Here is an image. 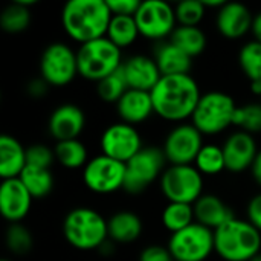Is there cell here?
<instances>
[{
	"label": "cell",
	"mask_w": 261,
	"mask_h": 261,
	"mask_svg": "<svg viewBox=\"0 0 261 261\" xmlns=\"http://www.w3.org/2000/svg\"><path fill=\"white\" fill-rule=\"evenodd\" d=\"M154 61L162 73V76L170 75H188L191 70L193 58L174 46L170 40L161 41L154 50Z\"/></svg>",
	"instance_id": "603a6c76"
},
{
	"label": "cell",
	"mask_w": 261,
	"mask_h": 261,
	"mask_svg": "<svg viewBox=\"0 0 261 261\" xmlns=\"http://www.w3.org/2000/svg\"><path fill=\"white\" fill-rule=\"evenodd\" d=\"M49 87H50V86H49V84L41 78V76H40V78H34V80H31V81L28 83V86H26V90H28L29 96L40 99V98H43V96H46V95H47Z\"/></svg>",
	"instance_id": "60d3db41"
},
{
	"label": "cell",
	"mask_w": 261,
	"mask_h": 261,
	"mask_svg": "<svg viewBox=\"0 0 261 261\" xmlns=\"http://www.w3.org/2000/svg\"><path fill=\"white\" fill-rule=\"evenodd\" d=\"M234 125L252 136L261 133V102L239 106L234 116Z\"/></svg>",
	"instance_id": "836d02e7"
},
{
	"label": "cell",
	"mask_w": 261,
	"mask_h": 261,
	"mask_svg": "<svg viewBox=\"0 0 261 261\" xmlns=\"http://www.w3.org/2000/svg\"><path fill=\"white\" fill-rule=\"evenodd\" d=\"M194 222H196L194 208H193V205H188V203L168 202V205L165 206V210L162 213V223H164L165 229H168L171 234H176V232L188 228Z\"/></svg>",
	"instance_id": "f546056e"
},
{
	"label": "cell",
	"mask_w": 261,
	"mask_h": 261,
	"mask_svg": "<svg viewBox=\"0 0 261 261\" xmlns=\"http://www.w3.org/2000/svg\"><path fill=\"white\" fill-rule=\"evenodd\" d=\"M14 2L20 3V5L24 6V8H31V6H34V5L37 3V0H14Z\"/></svg>",
	"instance_id": "bcb514c9"
},
{
	"label": "cell",
	"mask_w": 261,
	"mask_h": 261,
	"mask_svg": "<svg viewBox=\"0 0 261 261\" xmlns=\"http://www.w3.org/2000/svg\"><path fill=\"white\" fill-rule=\"evenodd\" d=\"M203 145V135L193 124H180L167 135L162 151L170 165H193Z\"/></svg>",
	"instance_id": "4fadbf2b"
},
{
	"label": "cell",
	"mask_w": 261,
	"mask_h": 261,
	"mask_svg": "<svg viewBox=\"0 0 261 261\" xmlns=\"http://www.w3.org/2000/svg\"><path fill=\"white\" fill-rule=\"evenodd\" d=\"M251 90L254 95L261 96V83H251Z\"/></svg>",
	"instance_id": "f6af8a7d"
},
{
	"label": "cell",
	"mask_w": 261,
	"mask_h": 261,
	"mask_svg": "<svg viewBox=\"0 0 261 261\" xmlns=\"http://www.w3.org/2000/svg\"><path fill=\"white\" fill-rule=\"evenodd\" d=\"M193 208L196 222L210 228L211 231H216L229 220L236 219L232 210L220 197L214 194H203L193 205Z\"/></svg>",
	"instance_id": "44dd1931"
},
{
	"label": "cell",
	"mask_w": 261,
	"mask_h": 261,
	"mask_svg": "<svg viewBox=\"0 0 261 261\" xmlns=\"http://www.w3.org/2000/svg\"><path fill=\"white\" fill-rule=\"evenodd\" d=\"M109 239L113 243H133L142 234V220L138 214L130 211H119L113 214L109 220Z\"/></svg>",
	"instance_id": "cb8c5ba5"
},
{
	"label": "cell",
	"mask_w": 261,
	"mask_h": 261,
	"mask_svg": "<svg viewBox=\"0 0 261 261\" xmlns=\"http://www.w3.org/2000/svg\"><path fill=\"white\" fill-rule=\"evenodd\" d=\"M234 98L223 92L202 93V98L191 116V124L203 135L214 136L225 132L229 125H234V116L237 112Z\"/></svg>",
	"instance_id": "8992f818"
},
{
	"label": "cell",
	"mask_w": 261,
	"mask_h": 261,
	"mask_svg": "<svg viewBox=\"0 0 261 261\" xmlns=\"http://www.w3.org/2000/svg\"><path fill=\"white\" fill-rule=\"evenodd\" d=\"M194 167L202 176H217L226 170L223 148L216 144H205L194 161Z\"/></svg>",
	"instance_id": "f1b7e54d"
},
{
	"label": "cell",
	"mask_w": 261,
	"mask_h": 261,
	"mask_svg": "<svg viewBox=\"0 0 261 261\" xmlns=\"http://www.w3.org/2000/svg\"><path fill=\"white\" fill-rule=\"evenodd\" d=\"M225 3H226V2H223V0H205V2H203L205 8H208V9H217V11H219Z\"/></svg>",
	"instance_id": "ee69618b"
},
{
	"label": "cell",
	"mask_w": 261,
	"mask_h": 261,
	"mask_svg": "<svg viewBox=\"0 0 261 261\" xmlns=\"http://www.w3.org/2000/svg\"><path fill=\"white\" fill-rule=\"evenodd\" d=\"M55 161V151L44 144H32L26 148V162L29 167L49 170Z\"/></svg>",
	"instance_id": "8d00e7d4"
},
{
	"label": "cell",
	"mask_w": 261,
	"mask_h": 261,
	"mask_svg": "<svg viewBox=\"0 0 261 261\" xmlns=\"http://www.w3.org/2000/svg\"><path fill=\"white\" fill-rule=\"evenodd\" d=\"M254 15L248 6L237 2H226L216 17L219 32L228 40H239L252 31Z\"/></svg>",
	"instance_id": "ac0fdd59"
},
{
	"label": "cell",
	"mask_w": 261,
	"mask_h": 261,
	"mask_svg": "<svg viewBox=\"0 0 261 261\" xmlns=\"http://www.w3.org/2000/svg\"><path fill=\"white\" fill-rule=\"evenodd\" d=\"M176 20L179 26H199L203 20L206 8L199 0H184L174 6Z\"/></svg>",
	"instance_id": "d590c367"
},
{
	"label": "cell",
	"mask_w": 261,
	"mask_h": 261,
	"mask_svg": "<svg viewBox=\"0 0 261 261\" xmlns=\"http://www.w3.org/2000/svg\"><path fill=\"white\" fill-rule=\"evenodd\" d=\"M251 174H252L254 180L261 187V150L258 151V154H257V158L251 167Z\"/></svg>",
	"instance_id": "b9f144b4"
},
{
	"label": "cell",
	"mask_w": 261,
	"mask_h": 261,
	"mask_svg": "<svg viewBox=\"0 0 261 261\" xmlns=\"http://www.w3.org/2000/svg\"><path fill=\"white\" fill-rule=\"evenodd\" d=\"M31 23V11L29 8L21 6L17 2H12L6 8H3L0 14V28L8 34H18L28 29Z\"/></svg>",
	"instance_id": "1f68e13d"
},
{
	"label": "cell",
	"mask_w": 261,
	"mask_h": 261,
	"mask_svg": "<svg viewBox=\"0 0 261 261\" xmlns=\"http://www.w3.org/2000/svg\"><path fill=\"white\" fill-rule=\"evenodd\" d=\"M63 234L66 242L78 251L101 249L109 240V223L98 211L80 206L64 217Z\"/></svg>",
	"instance_id": "277c9868"
},
{
	"label": "cell",
	"mask_w": 261,
	"mask_h": 261,
	"mask_svg": "<svg viewBox=\"0 0 261 261\" xmlns=\"http://www.w3.org/2000/svg\"><path fill=\"white\" fill-rule=\"evenodd\" d=\"M239 64L251 83H261V43L255 40L245 43L239 52Z\"/></svg>",
	"instance_id": "4dcf8cb0"
},
{
	"label": "cell",
	"mask_w": 261,
	"mask_h": 261,
	"mask_svg": "<svg viewBox=\"0 0 261 261\" xmlns=\"http://www.w3.org/2000/svg\"><path fill=\"white\" fill-rule=\"evenodd\" d=\"M251 261H261V254H258V255H257L255 258H252Z\"/></svg>",
	"instance_id": "7dc6e473"
},
{
	"label": "cell",
	"mask_w": 261,
	"mask_h": 261,
	"mask_svg": "<svg viewBox=\"0 0 261 261\" xmlns=\"http://www.w3.org/2000/svg\"><path fill=\"white\" fill-rule=\"evenodd\" d=\"M18 179L21 180L24 188L29 191L32 199H44L46 196L50 194L54 188V176L50 170H46V168L26 165V168L21 171Z\"/></svg>",
	"instance_id": "4316f807"
},
{
	"label": "cell",
	"mask_w": 261,
	"mask_h": 261,
	"mask_svg": "<svg viewBox=\"0 0 261 261\" xmlns=\"http://www.w3.org/2000/svg\"><path fill=\"white\" fill-rule=\"evenodd\" d=\"M116 112L122 122L130 125H138L145 122L153 113L154 106L150 92L128 89L124 96L116 102Z\"/></svg>",
	"instance_id": "ffe728a7"
},
{
	"label": "cell",
	"mask_w": 261,
	"mask_h": 261,
	"mask_svg": "<svg viewBox=\"0 0 261 261\" xmlns=\"http://www.w3.org/2000/svg\"><path fill=\"white\" fill-rule=\"evenodd\" d=\"M139 28L136 24L135 17H128V15H113L107 29V38L118 46L121 50L124 47L132 46L138 37H139Z\"/></svg>",
	"instance_id": "484cf974"
},
{
	"label": "cell",
	"mask_w": 261,
	"mask_h": 261,
	"mask_svg": "<svg viewBox=\"0 0 261 261\" xmlns=\"http://www.w3.org/2000/svg\"><path fill=\"white\" fill-rule=\"evenodd\" d=\"M214 249L225 261H251L261 254V232L248 220L232 219L214 231Z\"/></svg>",
	"instance_id": "3957f363"
},
{
	"label": "cell",
	"mask_w": 261,
	"mask_h": 261,
	"mask_svg": "<svg viewBox=\"0 0 261 261\" xmlns=\"http://www.w3.org/2000/svg\"><path fill=\"white\" fill-rule=\"evenodd\" d=\"M32 196L18 177L6 179L0 185V213L5 220L20 223L31 211Z\"/></svg>",
	"instance_id": "2e32d148"
},
{
	"label": "cell",
	"mask_w": 261,
	"mask_h": 261,
	"mask_svg": "<svg viewBox=\"0 0 261 261\" xmlns=\"http://www.w3.org/2000/svg\"><path fill=\"white\" fill-rule=\"evenodd\" d=\"M135 20L139 28V34L154 41H162L164 38L171 37L177 28L176 11L164 0L141 2Z\"/></svg>",
	"instance_id": "8fae6325"
},
{
	"label": "cell",
	"mask_w": 261,
	"mask_h": 261,
	"mask_svg": "<svg viewBox=\"0 0 261 261\" xmlns=\"http://www.w3.org/2000/svg\"><path fill=\"white\" fill-rule=\"evenodd\" d=\"M222 148L225 154L226 170L234 174L243 173L245 170L251 168L260 151L255 138L242 130L229 135Z\"/></svg>",
	"instance_id": "9a60e30c"
},
{
	"label": "cell",
	"mask_w": 261,
	"mask_h": 261,
	"mask_svg": "<svg viewBox=\"0 0 261 261\" xmlns=\"http://www.w3.org/2000/svg\"><path fill=\"white\" fill-rule=\"evenodd\" d=\"M260 98H261V96H260Z\"/></svg>",
	"instance_id": "681fc988"
},
{
	"label": "cell",
	"mask_w": 261,
	"mask_h": 261,
	"mask_svg": "<svg viewBox=\"0 0 261 261\" xmlns=\"http://www.w3.org/2000/svg\"><path fill=\"white\" fill-rule=\"evenodd\" d=\"M26 148L9 135L0 136V176L3 180L20 177L26 168Z\"/></svg>",
	"instance_id": "7402d4cb"
},
{
	"label": "cell",
	"mask_w": 261,
	"mask_h": 261,
	"mask_svg": "<svg viewBox=\"0 0 261 261\" xmlns=\"http://www.w3.org/2000/svg\"><path fill=\"white\" fill-rule=\"evenodd\" d=\"M99 145L102 154L122 164H127L144 148L138 128L125 122L109 125L101 135Z\"/></svg>",
	"instance_id": "5bb4252c"
},
{
	"label": "cell",
	"mask_w": 261,
	"mask_h": 261,
	"mask_svg": "<svg viewBox=\"0 0 261 261\" xmlns=\"http://www.w3.org/2000/svg\"><path fill=\"white\" fill-rule=\"evenodd\" d=\"M84 185L96 194H110L124 188L125 164L115 161L106 154L89 159L83 168Z\"/></svg>",
	"instance_id": "7c38bea8"
},
{
	"label": "cell",
	"mask_w": 261,
	"mask_h": 261,
	"mask_svg": "<svg viewBox=\"0 0 261 261\" xmlns=\"http://www.w3.org/2000/svg\"><path fill=\"white\" fill-rule=\"evenodd\" d=\"M2 261H11V260H2Z\"/></svg>",
	"instance_id": "c3c4849f"
},
{
	"label": "cell",
	"mask_w": 261,
	"mask_h": 261,
	"mask_svg": "<svg viewBox=\"0 0 261 261\" xmlns=\"http://www.w3.org/2000/svg\"><path fill=\"white\" fill-rule=\"evenodd\" d=\"M47 127L57 142L78 139L86 127V115L75 104H61L52 112Z\"/></svg>",
	"instance_id": "e0dca14e"
},
{
	"label": "cell",
	"mask_w": 261,
	"mask_h": 261,
	"mask_svg": "<svg viewBox=\"0 0 261 261\" xmlns=\"http://www.w3.org/2000/svg\"><path fill=\"white\" fill-rule=\"evenodd\" d=\"M174 261H205L214 249V231L194 222L188 228L171 234L167 246Z\"/></svg>",
	"instance_id": "9c48e42d"
},
{
	"label": "cell",
	"mask_w": 261,
	"mask_h": 261,
	"mask_svg": "<svg viewBox=\"0 0 261 261\" xmlns=\"http://www.w3.org/2000/svg\"><path fill=\"white\" fill-rule=\"evenodd\" d=\"M165 154L161 148L144 147L125 164L124 190L133 196L144 193L151 184L161 179L165 171Z\"/></svg>",
	"instance_id": "ba28073f"
},
{
	"label": "cell",
	"mask_w": 261,
	"mask_h": 261,
	"mask_svg": "<svg viewBox=\"0 0 261 261\" xmlns=\"http://www.w3.org/2000/svg\"><path fill=\"white\" fill-rule=\"evenodd\" d=\"M139 261H174L171 252L168 248L159 246V245H151L142 249Z\"/></svg>",
	"instance_id": "f35d334b"
},
{
	"label": "cell",
	"mask_w": 261,
	"mask_h": 261,
	"mask_svg": "<svg viewBox=\"0 0 261 261\" xmlns=\"http://www.w3.org/2000/svg\"><path fill=\"white\" fill-rule=\"evenodd\" d=\"M170 41L188 57L194 58L206 49V35L199 26H179L170 37Z\"/></svg>",
	"instance_id": "d4e9b609"
},
{
	"label": "cell",
	"mask_w": 261,
	"mask_h": 261,
	"mask_svg": "<svg viewBox=\"0 0 261 261\" xmlns=\"http://www.w3.org/2000/svg\"><path fill=\"white\" fill-rule=\"evenodd\" d=\"M112 17L107 0H70L61 11L64 32L80 44L106 37Z\"/></svg>",
	"instance_id": "7a4b0ae2"
},
{
	"label": "cell",
	"mask_w": 261,
	"mask_h": 261,
	"mask_svg": "<svg viewBox=\"0 0 261 261\" xmlns=\"http://www.w3.org/2000/svg\"><path fill=\"white\" fill-rule=\"evenodd\" d=\"M150 93L154 113L171 122L191 118L202 98L199 84L190 73L162 76Z\"/></svg>",
	"instance_id": "6da1fadb"
},
{
	"label": "cell",
	"mask_w": 261,
	"mask_h": 261,
	"mask_svg": "<svg viewBox=\"0 0 261 261\" xmlns=\"http://www.w3.org/2000/svg\"><path fill=\"white\" fill-rule=\"evenodd\" d=\"M248 222L261 232V193L254 196L248 203Z\"/></svg>",
	"instance_id": "ab89813d"
},
{
	"label": "cell",
	"mask_w": 261,
	"mask_h": 261,
	"mask_svg": "<svg viewBox=\"0 0 261 261\" xmlns=\"http://www.w3.org/2000/svg\"><path fill=\"white\" fill-rule=\"evenodd\" d=\"M41 78L50 87H64L78 75L76 50L66 43L49 44L40 58Z\"/></svg>",
	"instance_id": "30bf717a"
},
{
	"label": "cell",
	"mask_w": 261,
	"mask_h": 261,
	"mask_svg": "<svg viewBox=\"0 0 261 261\" xmlns=\"http://www.w3.org/2000/svg\"><path fill=\"white\" fill-rule=\"evenodd\" d=\"M122 70L128 84V89L151 92L162 73L154 61V58L147 55H133L122 63Z\"/></svg>",
	"instance_id": "d6986e66"
},
{
	"label": "cell",
	"mask_w": 261,
	"mask_h": 261,
	"mask_svg": "<svg viewBox=\"0 0 261 261\" xmlns=\"http://www.w3.org/2000/svg\"><path fill=\"white\" fill-rule=\"evenodd\" d=\"M96 84H98L96 86L98 96L104 102H112V104H116L124 96V93L128 90V84H127L122 66L116 72H113L112 75H109L107 78L101 80Z\"/></svg>",
	"instance_id": "d6a6232c"
},
{
	"label": "cell",
	"mask_w": 261,
	"mask_h": 261,
	"mask_svg": "<svg viewBox=\"0 0 261 261\" xmlns=\"http://www.w3.org/2000/svg\"><path fill=\"white\" fill-rule=\"evenodd\" d=\"M78 75L99 83L122 66V50L107 37L80 44L76 50Z\"/></svg>",
	"instance_id": "5b68a950"
},
{
	"label": "cell",
	"mask_w": 261,
	"mask_h": 261,
	"mask_svg": "<svg viewBox=\"0 0 261 261\" xmlns=\"http://www.w3.org/2000/svg\"><path fill=\"white\" fill-rule=\"evenodd\" d=\"M252 35H254V40L261 43V11L254 15V23H252Z\"/></svg>",
	"instance_id": "7bdbcfd3"
},
{
	"label": "cell",
	"mask_w": 261,
	"mask_h": 261,
	"mask_svg": "<svg viewBox=\"0 0 261 261\" xmlns=\"http://www.w3.org/2000/svg\"><path fill=\"white\" fill-rule=\"evenodd\" d=\"M112 15H128L135 17L141 2L139 0H107Z\"/></svg>",
	"instance_id": "74e56055"
},
{
	"label": "cell",
	"mask_w": 261,
	"mask_h": 261,
	"mask_svg": "<svg viewBox=\"0 0 261 261\" xmlns=\"http://www.w3.org/2000/svg\"><path fill=\"white\" fill-rule=\"evenodd\" d=\"M161 190L171 203L194 205L203 196V176L194 165H170L162 173Z\"/></svg>",
	"instance_id": "52a82bcc"
},
{
	"label": "cell",
	"mask_w": 261,
	"mask_h": 261,
	"mask_svg": "<svg viewBox=\"0 0 261 261\" xmlns=\"http://www.w3.org/2000/svg\"><path fill=\"white\" fill-rule=\"evenodd\" d=\"M55 161H58L67 170L84 168L89 162V153L86 145L80 139L61 141L55 144Z\"/></svg>",
	"instance_id": "83f0119b"
},
{
	"label": "cell",
	"mask_w": 261,
	"mask_h": 261,
	"mask_svg": "<svg viewBox=\"0 0 261 261\" xmlns=\"http://www.w3.org/2000/svg\"><path fill=\"white\" fill-rule=\"evenodd\" d=\"M6 248L15 255H24L32 249L34 239L31 231L21 223H12L6 229Z\"/></svg>",
	"instance_id": "e575fe53"
}]
</instances>
